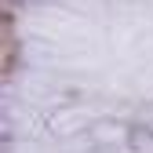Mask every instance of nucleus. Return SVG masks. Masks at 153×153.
Instances as JSON below:
<instances>
[]
</instances>
